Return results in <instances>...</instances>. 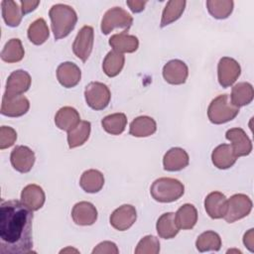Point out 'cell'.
I'll return each mask as SVG.
<instances>
[{"label": "cell", "mask_w": 254, "mask_h": 254, "mask_svg": "<svg viewBox=\"0 0 254 254\" xmlns=\"http://www.w3.org/2000/svg\"><path fill=\"white\" fill-rule=\"evenodd\" d=\"M33 211L19 200L0 205V252L26 254L33 248Z\"/></svg>", "instance_id": "1"}, {"label": "cell", "mask_w": 254, "mask_h": 254, "mask_svg": "<svg viewBox=\"0 0 254 254\" xmlns=\"http://www.w3.org/2000/svg\"><path fill=\"white\" fill-rule=\"evenodd\" d=\"M52 30L56 40L65 38L74 29L77 15L74 9L65 4H56L49 11Z\"/></svg>", "instance_id": "2"}, {"label": "cell", "mask_w": 254, "mask_h": 254, "mask_svg": "<svg viewBox=\"0 0 254 254\" xmlns=\"http://www.w3.org/2000/svg\"><path fill=\"white\" fill-rule=\"evenodd\" d=\"M185 187L177 179L160 178L157 179L150 188L152 197L159 202H173L183 196Z\"/></svg>", "instance_id": "3"}, {"label": "cell", "mask_w": 254, "mask_h": 254, "mask_svg": "<svg viewBox=\"0 0 254 254\" xmlns=\"http://www.w3.org/2000/svg\"><path fill=\"white\" fill-rule=\"evenodd\" d=\"M239 113V107L234 105L228 94L215 97L208 105L207 117L213 124H223L234 119Z\"/></svg>", "instance_id": "4"}, {"label": "cell", "mask_w": 254, "mask_h": 254, "mask_svg": "<svg viewBox=\"0 0 254 254\" xmlns=\"http://www.w3.org/2000/svg\"><path fill=\"white\" fill-rule=\"evenodd\" d=\"M133 23V17L121 7H113L107 10L101 20V32L108 35L115 28L128 30Z\"/></svg>", "instance_id": "5"}, {"label": "cell", "mask_w": 254, "mask_h": 254, "mask_svg": "<svg viewBox=\"0 0 254 254\" xmlns=\"http://www.w3.org/2000/svg\"><path fill=\"white\" fill-rule=\"evenodd\" d=\"M84 97L90 108L93 110H102L109 104L111 92L106 84L99 81H91L85 87Z\"/></svg>", "instance_id": "6"}, {"label": "cell", "mask_w": 254, "mask_h": 254, "mask_svg": "<svg viewBox=\"0 0 254 254\" xmlns=\"http://www.w3.org/2000/svg\"><path fill=\"white\" fill-rule=\"evenodd\" d=\"M252 200L244 193H236L227 199V207L223 218L228 223H233L245 216L252 210Z\"/></svg>", "instance_id": "7"}, {"label": "cell", "mask_w": 254, "mask_h": 254, "mask_svg": "<svg viewBox=\"0 0 254 254\" xmlns=\"http://www.w3.org/2000/svg\"><path fill=\"white\" fill-rule=\"evenodd\" d=\"M94 42V31L91 26H83L77 33L73 44V54L82 62H86L89 58Z\"/></svg>", "instance_id": "8"}, {"label": "cell", "mask_w": 254, "mask_h": 254, "mask_svg": "<svg viewBox=\"0 0 254 254\" xmlns=\"http://www.w3.org/2000/svg\"><path fill=\"white\" fill-rule=\"evenodd\" d=\"M241 73V67L237 61L229 57H223L219 60L217 65L218 82L222 87L231 86Z\"/></svg>", "instance_id": "9"}, {"label": "cell", "mask_w": 254, "mask_h": 254, "mask_svg": "<svg viewBox=\"0 0 254 254\" xmlns=\"http://www.w3.org/2000/svg\"><path fill=\"white\" fill-rule=\"evenodd\" d=\"M30 102L22 94L9 95L4 93L1 103V114L8 117H20L28 112Z\"/></svg>", "instance_id": "10"}, {"label": "cell", "mask_w": 254, "mask_h": 254, "mask_svg": "<svg viewBox=\"0 0 254 254\" xmlns=\"http://www.w3.org/2000/svg\"><path fill=\"white\" fill-rule=\"evenodd\" d=\"M136 219V208L131 204H123L111 213L109 221L113 228L119 231H124L129 229L135 223Z\"/></svg>", "instance_id": "11"}, {"label": "cell", "mask_w": 254, "mask_h": 254, "mask_svg": "<svg viewBox=\"0 0 254 254\" xmlns=\"http://www.w3.org/2000/svg\"><path fill=\"white\" fill-rule=\"evenodd\" d=\"M35 153L27 146H16L10 155L12 167L20 173H28L35 164Z\"/></svg>", "instance_id": "12"}, {"label": "cell", "mask_w": 254, "mask_h": 254, "mask_svg": "<svg viewBox=\"0 0 254 254\" xmlns=\"http://www.w3.org/2000/svg\"><path fill=\"white\" fill-rule=\"evenodd\" d=\"M225 137L231 142V147L233 149L236 157L248 156L252 151V143L245 131L242 128H231L226 131Z\"/></svg>", "instance_id": "13"}, {"label": "cell", "mask_w": 254, "mask_h": 254, "mask_svg": "<svg viewBox=\"0 0 254 254\" xmlns=\"http://www.w3.org/2000/svg\"><path fill=\"white\" fill-rule=\"evenodd\" d=\"M189 75L188 65L181 60H172L163 67V76L165 80L174 85L186 82Z\"/></svg>", "instance_id": "14"}, {"label": "cell", "mask_w": 254, "mask_h": 254, "mask_svg": "<svg viewBox=\"0 0 254 254\" xmlns=\"http://www.w3.org/2000/svg\"><path fill=\"white\" fill-rule=\"evenodd\" d=\"M31 75L23 69L14 70L7 78L5 93L9 95L23 94L31 86Z\"/></svg>", "instance_id": "15"}, {"label": "cell", "mask_w": 254, "mask_h": 254, "mask_svg": "<svg viewBox=\"0 0 254 254\" xmlns=\"http://www.w3.org/2000/svg\"><path fill=\"white\" fill-rule=\"evenodd\" d=\"M71 217L77 225H92L97 219V209L91 202L79 201L73 205Z\"/></svg>", "instance_id": "16"}, {"label": "cell", "mask_w": 254, "mask_h": 254, "mask_svg": "<svg viewBox=\"0 0 254 254\" xmlns=\"http://www.w3.org/2000/svg\"><path fill=\"white\" fill-rule=\"evenodd\" d=\"M57 78L64 87L71 88L77 85L80 81L81 71L75 64L64 62L57 68Z\"/></svg>", "instance_id": "17"}, {"label": "cell", "mask_w": 254, "mask_h": 254, "mask_svg": "<svg viewBox=\"0 0 254 254\" xmlns=\"http://www.w3.org/2000/svg\"><path fill=\"white\" fill-rule=\"evenodd\" d=\"M189 163L190 157L188 153L180 147L171 148L169 151H167L163 158L164 169L169 172L181 171L185 169Z\"/></svg>", "instance_id": "18"}, {"label": "cell", "mask_w": 254, "mask_h": 254, "mask_svg": "<svg viewBox=\"0 0 254 254\" xmlns=\"http://www.w3.org/2000/svg\"><path fill=\"white\" fill-rule=\"evenodd\" d=\"M46 194L44 190L35 184L26 186L21 192V201L32 211L39 210L45 203Z\"/></svg>", "instance_id": "19"}, {"label": "cell", "mask_w": 254, "mask_h": 254, "mask_svg": "<svg viewBox=\"0 0 254 254\" xmlns=\"http://www.w3.org/2000/svg\"><path fill=\"white\" fill-rule=\"evenodd\" d=\"M227 207V198L220 191L208 193L204 199V208L206 213L212 219L222 218Z\"/></svg>", "instance_id": "20"}, {"label": "cell", "mask_w": 254, "mask_h": 254, "mask_svg": "<svg viewBox=\"0 0 254 254\" xmlns=\"http://www.w3.org/2000/svg\"><path fill=\"white\" fill-rule=\"evenodd\" d=\"M110 47L118 53H134L139 48V40L136 36L127 34L123 31L119 34H114L109 39Z\"/></svg>", "instance_id": "21"}, {"label": "cell", "mask_w": 254, "mask_h": 254, "mask_svg": "<svg viewBox=\"0 0 254 254\" xmlns=\"http://www.w3.org/2000/svg\"><path fill=\"white\" fill-rule=\"evenodd\" d=\"M237 160L236 155L233 152L231 145L221 144L218 145L211 154V161L214 167L220 170L229 169L232 167Z\"/></svg>", "instance_id": "22"}, {"label": "cell", "mask_w": 254, "mask_h": 254, "mask_svg": "<svg viewBox=\"0 0 254 254\" xmlns=\"http://www.w3.org/2000/svg\"><path fill=\"white\" fill-rule=\"evenodd\" d=\"M80 122V116L77 110L70 106H64L58 110L55 115L56 126L64 131L73 129Z\"/></svg>", "instance_id": "23"}, {"label": "cell", "mask_w": 254, "mask_h": 254, "mask_svg": "<svg viewBox=\"0 0 254 254\" xmlns=\"http://www.w3.org/2000/svg\"><path fill=\"white\" fill-rule=\"evenodd\" d=\"M156 229L158 235L164 239L174 238L180 231V228L176 222L174 212L163 213L157 220Z\"/></svg>", "instance_id": "24"}, {"label": "cell", "mask_w": 254, "mask_h": 254, "mask_svg": "<svg viewBox=\"0 0 254 254\" xmlns=\"http://www.w3.org/2000/svg\"><path fill=\"white\" fill-rule=\"evenodd\" d=\"M157 130L156 121L150 116L136 117L130 124L129 133L134 137H148Z\"/></svg>", "instance_id": "25"}, {"label": "cell", "mask_w": 254, "mask_h": 254, "mask_svg": "<svg viewBox=\"0 0 254 254\" xmlns=\"http://www.w3.org/2000/svg\"><path fill=\"white\" fill-rule=\"evenodd\" d=\"M104 185V177L98 170H87L83 172L79 180L81 189L89 193L98 192Z\"/></svg>", "instance_id": "26"}, {"label": "cell", "mask_w": 254, "mask_h": 254, "mask_svg": "<svg viewBox=\"0 0 254 254\" xmlns=\"http://www.w3.org/2000/svg\"><path fill=\"white\" fill-rule=\"evenodd\" d=\"M175 218L180 229H191L197 221V210L194 205L185 203L177 210Z\"/></svg>", "instance_id": "27"}, {"label": "cell", "mask_w": 254, "mask_h": 254, "mask_svg": "<svg viewBox=\"0 0 254 254\" xmlns=\"http://www.w3.org/2000/svg\"><path fill=\"white\" fill-rule=\"evenodd\" d=\"M253 86L249 82H238L232 87L230 99L237 107L248 105L253 100Z\"/></svg>", "instance_id": "28"}, {"label": "cell", "mask_w": 254, "mask_h": 254, "mask_svg": "<svg viewBox=\"0 0 254 254\" xmlns=\"http://www.w3.org/2000/svg\"><path fill=\"white\" fill-rule=\"evenodd\" d=\"M91 124L89 121H80L73 129L67 131V144L70 149L83 145L89 138Z\"/></svg>", "instance_id": "29"}, {"label": "cell", "mask_w": 254, "mask_h": 254, "mask_svg": "<svg viewBox=\"0 0 254 254\" xmlns=\"http://www.w3.org/2000/svg\"><path fill=\"white\" fill-rule=\"evenodd\" d=\"M124 55L112 50L105 56L102 64V69L107 76L114 77L121 72L124 66Z\"/></svg>", "instance_id": "30"}, {"label": "cell", "mask_w": 254, "mask_h": 254, "mask_svg": "<svg viewBox=\"0 0 254 254\" xmlns=\"http://www.w3.org/2000/svg\"><path fill=\"white\" fill-rule=\"evenodd\" d=\"M187 2L185 0H171L168 1L161 19V28H164L173 22L177 21L184 13Z\"/></svg>", "instance_id": "31"}, {"label": "cell", "mask_w": 254, "mask_h": 254, "mask_svg": "<svg viewBox=\"0 0 254 254\" xmlns=\"http://www.w3.org/2000/svg\"><path fill=\"white\" fill-rule=\"evenodd\" d=\"M25 56V51L22 46V42L18 38L10 39L4 46L1 52V59L2 61L13 64L18 63L23 60Z\"/></svg>", "instance_id": "32"}, {"label": "cell", "mask_w": 254, "mask_h": 254, "mask_svg": "<svg viewBox=\"0 0 254 254\" xmlns=\"http://www.w3.org/2000/svg\"><path fill=\"white\" fill-rule=\"evenodd\" d=\"M2 17L6 25L10 27H17L20 25L23 17L22 9L15 1L3 0L1 2Z\"/></svg>", "instance_id": "33"}, {"label": "cell", "mask_w": 254, "mask_h": 254, "mask_svg": "<svg viewBox=\"0 0 254 254\" xmlns=\"http://www.w3.org/2000/svg\"><path fill=\"white\" fill-rule=\"evenodd\" d=\"M29 40L37 46H40L44 44L49 36H50V30L46 23V21L43 18H39L35 20L28 28L27 32Z\"/></svg>", "instance_id": "34"}, {"label": "cell", "mask_w": 254, "mask_h": 254, "mask_svg": "<svg viewBox=\"0 0 254 254\" xmlns=\"http://www.w3.org/2000/svg\"><path fill=\"white\" fill-rule=\"evenodd\" d=\"M103 129L111 135H120L125 130L127 118L124 113H113L105 116L101 120Z\"/></svg>", "instance_id": "35"}, {"label": "cell", "mask_w": 254, "mask_h": 254, "mask_svg": "<svg viewBox=\"0 0 254 254\" xmlns=\"http://www.w3.org/2000/svg\"><path fill=\"white\" fill-rule=\"evenodd\" d=\"M195 246L199 252L218 251L221 248V238L216 232L208 230L198 235Z\"/></svg>", "instance_id": "36"}, {"label": "cell", "mask_w": 254, "mask_h": 254, "mask_svg": "<svg viewBox=\"0 0 254 254\" xmlns=\"http://www.w3.org/2000/svg\"><path fill=\"white\" fill-rule=\"evenodd\" d=\"M234 3L232 0H208L206 7L209 14L215 19H226L233 10Z\"/></svg>", "instance_id": "37"}, {"label": "cell", "mask_w": 254, "mask_h": 254, "mask_svg": "<svg viewBox=\"0 0 254 254\" xmlns=\"http://www.w3.org/2000/svg\"><path fill=\"white\" fill-rule=\"evenodd\" d=\"M160 252V242L156 236H144L137 244L135 254H158Z\"/></svg>", "instance_id": "38"}, {"label": "cell", "mask_w": 254, "mask_h": 254, "mask_svg": "<svg viewBox=\"0 0 254 254\" xmlns=\"http://www.w3.org/2000/svg\"><path fill=\"white\" fill-rule=\"evenodd\" d=\"M17 140L16 131L9 126H1L0 128V149L4 150L14 145Z\"/></svg>", "instance_id": "39"}, {"label": "cell", "mask_w": 254, "mask_h": 254, "mask_svg": "<svg viewBox=\"0 0 254 254\" xmlns=\"http://www.w3.org/2000/svg\"><path fill=\"white\" fill-rule=\"evenodd\" d=\"M93 254H118L119 250L114 242L111 241H103L100 242L93 250Z\"/></svg>", "instance_id": "40"}, {"label": "cell", "mask_w": 254, "mask_h": 254, "mask_svg": "<svg viewBox=\"0 0 254 254\" xmlns=\"http://www.w3.org/2000/svg\"><path fill=\"white\" fill-rule=\"evenodd\" d=\"M20 3H21V9H22L23 15H26V14L34 11L40 4V1L39 0H36V1L24 0V1H21Z\"/></svg>", "instance_id": "41"}, {"label": "cell", "mask_w": 254, "mask_h": 254, "mask_svg": "<svg viewBox=\"0 0 254 254\" xmlns=\"http://www.w3.org/2000/svg\"><path fill=\"white\" fill-rule=\"evenodd\" d=\"M147 1H141V0H133V1H126V4L130 8V10L133 13H139L144 10V7L146 5Z\"/></svg>", "instance_id": "42"}, {"label": "cell", "mask_w": 254, "mask_h": 254, "mask_svg": "<svg viewBox=\"0 0 254 254\" xmlns=\"http://www.w3.org/2000/svg\"><path fill=\"white\" fill-rule=\"evenodd\" d=\"M243 243L244 245L251 251H254V229L251 228L249 229L243 237Z\"/></svg>", "instance_id": "43"}]
</instances>
